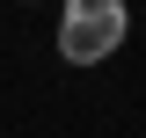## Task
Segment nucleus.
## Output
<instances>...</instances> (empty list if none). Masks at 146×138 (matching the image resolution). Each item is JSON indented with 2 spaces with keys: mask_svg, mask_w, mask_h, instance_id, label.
I'll list each match as a JSON object with an SVG mask.
<instances>
[{
  "mask_svg": "<svg viewBox=\"0 0 146 138\" xmlns=\"http://www.w3.org/2000/svg\"><path fill=\"white\" fill-rule=\"evenodd\" d=\"M124 36H131V7L124 0H66L51 44H58L66 66H102V58L124 51Z\"/></svg>",
  "mask_w": 146,
  "mask_h": 138,
  "instance_id": "nucleus-1",
  "label": "nucleus"
}]
</instances>
